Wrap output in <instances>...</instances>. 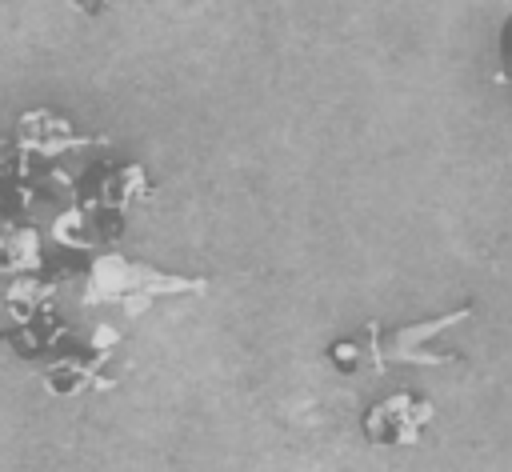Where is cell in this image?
Segmentation results:
<instances>
[{"instance_id": "3", "label": "cell", "mask_w": 512, "mask_h": 472, "mask_svg": "<svg viewBox=\"0 0 512 472\" xmlns=\"http://www.w3.org/2000/svg\"><path fill=\"white\" fill-rule=\"evenodd\" d=\"M76 12H88V16H96V12H104L108 8V0H68Z\"/></svg>"}, {"instance_id": "1", "label": "cell", "mask_w": 512, "mask_h": 472, "mask_svg": "<svg viewBox=\"0 0 512 472\" xmlns=\"http://www.w3.org/2000/svg\"><path fill=\"white\" fill-rule=\"evenodd\" d=\"M476 316V304L464 300L460 308L452 312H440L432 320H408V324H396V328H384L380 320H368L364 332H368V344H372V360H376V376L404 364V368H440V364H456L460 352H440V348H428L432 336H440L444 328L460 324Z\"/></svg>"}, {"instance_id": "2", "label": "cell", "mask_w": 512, "mask_h": 472, "mask_svg": "<svg viewBox=\"0 0 512 472\" xmlns=\"http://www.w3.org/2000/svg\"><path fill=\"white\" fill-rule=\"evenodd\" d=\"M432 420H436V404L420 388H396L364 412L360 432L372 448H416Z\"/></svg>"}]
</instances>
